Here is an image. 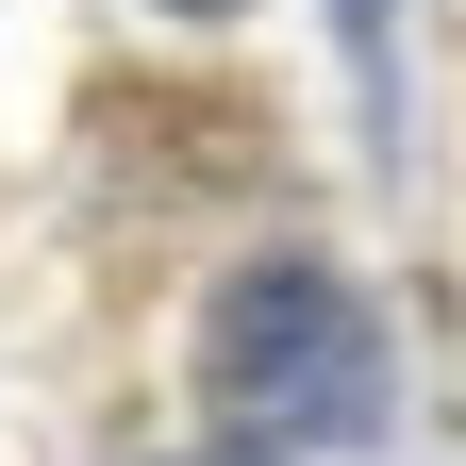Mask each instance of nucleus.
Returning a JSON list of instances; mask_svg holds the SVG:
<instances>
[{"label": "nucleus", "instance_id": "nucleus-2", "mask_svg": "<svg viewBox=\"0 0 466 466\" xmlns=\"http://www.w3.org/2000/svg\"><path fill=\"white\" fill-rule=\"evenodd\" d=\"M167 17H233V0H167Z\"/></svg>", "mask_w": 466, "mask_h": 466}, {"label": "nucleus", "instance_id": "nucleus-1", "mask_svg": "<svg viewBox=\"0 0 466 466\" xmlns=\"http://www.w3.org/2000/svg\"><path fill=\"white\" fill-rule=\"evenodd\" d=\"M200 400L250 450H350V433H383V333L333 267H250L200 333Z\"/></svg>", "mask_w": 466, "mask_h": 466}, {"label": "nucleus", "instance_id": "nucleus-3", "mask_svg": "<svg viewBox=\"0 0 466 466\" xmlns=\"http://www.w3.org/2000/svg\"><path fill=\"white\" fill-rule=\"evenodd\" d=\"M200 466H233V450H200Z\"/></svg>", "mask_w": 466, "mask_h": 466}]
</instances>
